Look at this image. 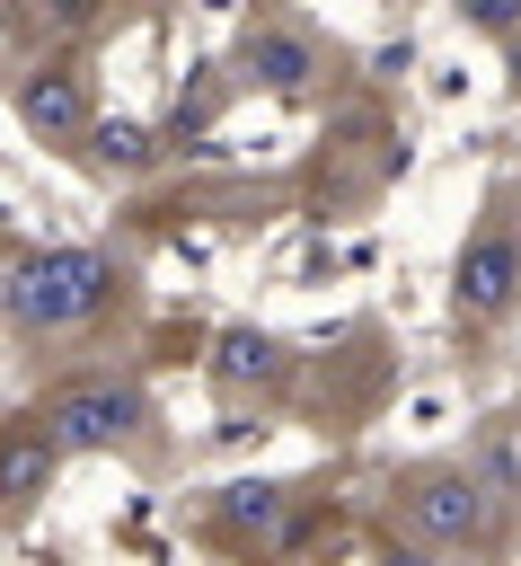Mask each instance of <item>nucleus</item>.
<instances>
[{
    "mask_svg": "<svg viewBox=\"0 0 521 566\" xmlns=\"http://www.w3.org/2000/svg\"><path fill=\"white\" fill-rule=\"evenodd\" d=\"M106 301H115V265L88 256V248H44V256L9 265V283H0V310L18 327H79Z\"/></svg>",
    "mask_w": 521,
    "mask_h": 566,
    "instance_id": "1",
    "label": "nucleus"
},
{
    "mask_svg": "<svg viewBox=\"0 0 521 566\" xmlns=\"http://www.w3.org/2000/svg\"><path fill=\"white\" fill-rule=\"evenodd\" d=\"M406 531L424 548H477L495 531V495L477 486V469H424L406 486Z\"/></svg>",
    "mask_w": 521,
    "mask_h": 566,
    "instance_id": "2",
    "label": "nucleus"
},
{
    "mask_svg": "<svg viewBox=\"0 0 521 566\" xmlns=\"http://www.w3.org/2000/svg\"><path fill=\"white\" fill-rule=\"evenodd\" d=\"M141 424H150L141 389H132V380H97V389L53 398L44 442H53V451H106V442H124V433H141Z\"/></svg>",
    "mask_w": 521,
    "mask_h": 566,
    "instance_id": "3",
    "label": "nucleus"
},
{
    "mask_svg": "<svg viewBox=\"0 0 521 566\" xmlns=\"http://www.w3.org/2000/svg\"><path fill=\"white\" fill-rule=\"evenodd\" d=\"M521 301V239L512 230H486V239H468V256H459V318H503Z\"/></svg>",
    "mask_w": 521,
    "mask_h": 566,
    "instance_id": "4",
    "label": "nucleus"
},
{
    "mask_svg": "<svg viewBox=\"0 0 521 566\" xmlns=\"http://www.w3.org/2000/svg\"><path fill=\"white\" fill-rule=\"evenodd\" d=\"M283 371H291V354H283L265 327H230V336L212 345V380H221V389H274Z\"/></svg>",
    "mask_w": 521,
    "mask_h": 566,
    "instance_id": "5",
    "label": "nucleus"
},
{
    "mask_svg": "<svg viewBox=\"0 0 521 566\" xmlns=\"http://www.w3.org/2000/svg\"><path fill=\"white\" fill-rule=\"evenodd\" d=\"M247 71H256L274 97H300L309 71H318V53H309V35H291V27H256V35H247Z\"/></svg>",
    "mask_w": 521,
    "mask_h": 566,
    "instance_id": "6",
    "label": "nucleus"
},
{
    "mask_svg": "<svg viewBox=\"0 0 521 566\" xmlns=\"http://www.w3.org/2000/svg\"><path fill=\"white\" fill-rule=\"evenodd\" d=\"M468 469H477V486L495 504H521V424H486L477 451H468Z\"/></svg>",
    "mask_w": 521,
    "mask_h": 566,
    "instance_id": "7",
    "label": "nucleus"
},
{
    "mask_svg": "<svg viewBox=\"0 0 521 566\" xmlns=\"http://www.w3.org/2000/svg\"><path fill=\"white\" fill-rule=\"evenodd\" d=\"M26 124L35 133H53V142H71V133H88V106H79V88L62 80V71H44V80H26Z\"/></svg>",
    "mask_w": 521,
    "mask_h": 566,
    "instance_id": "8",
    "label": "nucleus"
},
{
    "mask_svg": "<svg viewBox=\"0 0 521 566\" xmlns=\"http://www.w3.org/2000/svg\"><path fill=\"white\" fill-rule=\"evenodd\" d=\"M221 522H230V531H256V539H274V531H283V486H265V478H238V486H221Z\"/></svg>",
    "mask_w": 521,
    "mask_h": 566,
    "instance_id": "9",
    "label": "nucleus"
},
{
    "mask_svg": "<svg viewBox=\"0 0 521 566\" xmlns=\"http://www.w3.org/2000/svg\"><path fill=\"white\" fill-rule=\"evenodd\" d=\"M44 478H53V442H44V433H35V442H9V451H0V504H26V495H35Z\"/></svg>",
    "mask_w": 521,
    "mask_h": 566,
    "instance_id": "10",
    "label": "nucleus"
},
{
    "mask_svg": "<svg viewBox=\"0 0 521 566\" xmlns=\"http://www.w3.org/2000/svg\"><path fill=\"white\" fill-rule=\"evenodd\" d=\"M88 159L115 168V177H132V168H150V133L141 124H88Z\"/></svg>",
    "mask_w": 521,
    "mask_h": 566,
    "instance_id": "11",
    "label": "nucleus"
},
{
    "mask_svg": "<svg viewBox=\"0 0 521 566\" xmlns=\"http://www.w3.org/2000/svg\"><path fill=\"white\" fill-rule=\"evenodd\" d=\"M459 9H468V27H486V35L521 27V0H459Z\"/></svg>",
    "mask_w": 521,
    "mask_h": 566,
    "instance_id": "12",
    "label": "nucleus"
},
{
    "mask_svg": "<svg viewBox=\"0 0 521 566\" xmlns=\"http://www.w3.org/2000/svg\"><path fill=\"white\" fill-rule=\"evenodd\" d=\"M380 566H442L424 539H397V548H380Z\"/></svg>",
    "mask_w": 521,
    "mask_h": 566,
    "instance_id": "13",
    "label": "nucleus"
},
{
    "mask_svg": "<svg viewBox=\"0 0 521 566\" xmlns=\"http://www.w3.org/2000/svg\"><path fill=\"white\" fill-rule=\"evenodd\" d=\"M35 9H44V18H88L97 0H35Z\"/></svg>",
    "mask_w": 521,
    "mask_h": 566,
    "instance_id": "14",
    "label": "nucleus"
},
{
    "mask_svg": "<svg viewBox=\"0 0 521 566\" xmlns=\"http://www.w3.org/2000/svg\"><path fill=\"white\" fill-rule=\"evenodd\" d=\"M512 80H521V53H512Z\"/></svg>",
    "mask_w": 521,
    "mask_h": 566,
    "instance_id": "15",
    "label": "nucleus"
}]
</instances>
